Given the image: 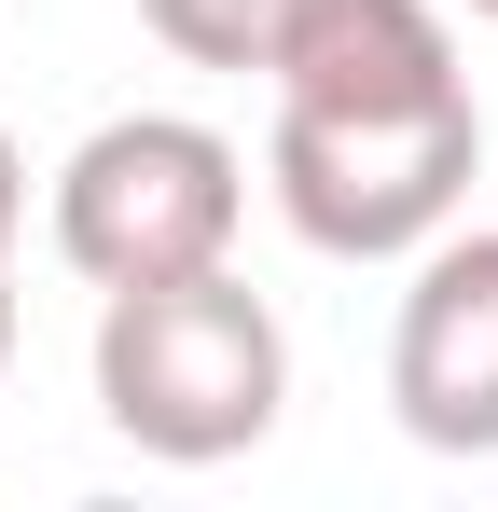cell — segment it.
<instances>
[{
    "mask_svg": "<svg viewBox=\"0 0 498 512\" xmlns=\"http://www.w3.org/2000/svg\"><path fill=\"white\" fill-rule=\"evenodd\" d=\"M277 402H291V333H277V305L236 263L97 291V416L139 457L222 471V457H249L277 429Z\"/></svg>",
    "mask_w": 498,
    "mask_h": 512,
    "instance_id": "6da1fadb",
    "label": "cell"
},
{
    "mask_svg": "<svg viewBox=\"0 0 498 512\" xmlns=\"http://www.w3.org/2000/svg\"><path fill=\"white\" fill-rule=\"evenodd\" d=\"M485 180V97H415V111H291L263 139L277 222L332 263H415Z\"/></svg>",
    "mask_w": 498,
    "mask_h": 512,
    "instance_id": "7a4b0ae2",
    "label": "cell"
},
{
    "mask_svg": "<svg viewBox=\"0 0 498 512\" xmlns=\"http://www.w3.org/2000/svg\"><path fill=\"white\" fill-rule=\"evenodd\" d=\"M56 263L83 291H139V277H194V263H236L249 222V153L194 111H111L56 167Z\"/></svg>",
    "mask_w": 498,
    "mask_h": 512,
    "instance_id": "3957f363",
    "label": "cell"
},
{
    "mask_svg": "<svg viewBox=\"0 0 498 512\" xmlns=\"http://www.w3.org/2000/svg\"><path fill=\"white\" fill-rule=\"evenodd\" d=\"M388 416L429 457H498V222H443L388 319Z\"/></svg>",
    "mask_w": 498,
    "mask_h": 512,
    "instance_id": "277c9868",
    "label": "cell"
},
{
    "mask_svg": "<svg viewBox=\"0 0 498 512\" xmlns=\"http://www.w3.org/2000/svg\"><path fill=\"white\" fill-rule=\"evenodd\" d=\"M263 84L291 111H415V97H471L443 0H291Z\"/></svg>",
    "mask_w": 498,
    "mask_h": 512,
    "instance_id": "5b68a950",
    "label": "cell"
},
{
    "mask_svg": "<svg viewBox=\"0 0 498 512\" xmlns=\"http://www.w3.org/2000/svg\"><path fill=\"white\" fill-rule=\"evenodd\" d=\"M139 28H153L180 70H263L277 28H291V0H139Z\"/></svg>",
    "mask_w": 498,
    "mask_h": 512,
    "instance_id": "8992f818",
    "label": "cell"
},
{
    "mask_svg": "<svg viewBox=\"0 0 498 512\" xmlns=\"http://www.w3.org/2000/svg\"><path fill=\"white\" fill-rule=\"evenodd\" d=\"M14 236H28V153L0 139V263H14Z\"/></svg>",
    "mask_w": 498,
    "mask_h": 512,
    "instance_id": "52a82bcc",
    "label": "cell"
},
{
    "mask_svg": "<svg viewBox=\"0 0 498 512\" xmlns=\"http://www.w3.org/2000/svg\"><path fill=\"white\" fill-rule=\"evenodd\" d=\"M0 374H14V263H0Z\"/></svg>",
    "mask_w": 498,
    "mask_h": 512,
    "instance_id": "ba28073f",
    "label": "cell"
},
{
    "mask_svg": "<svg viewBox=\"0 0 498 512\" xmlns=\"http://www.w3.org/2000/svg\"><path fill=\"white\" fill-rule=\"evenodd\" d=\"M457 14H485V28H498V0H457Z\"/></svg>",
    "mask_w": 498,
    "mask_h": 512,
    "instance_id": "9c48e42d",
    "label": "cell"
}]
</instances>
